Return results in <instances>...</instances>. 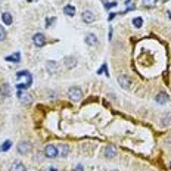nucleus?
Listing matches in <instances>:
<instances>
[{
  "mask_svg": "<svg viewBox=\"0 0 171 171\" xmlns=\"http://www.w3.org/2000/svg\"><path fill=\"white\" fill-rule=\"evenodd\" d=\"M16 78H18V83H16V89L18 90H24V89H28L31 83H33V77L28 71H19L16 73Z\"/></svg>",
  "mask_w": 171,
  "mask_h": 171,
  "instance_id": "nucleus-1",
  "label": "nucleus"
},
{
  "mask_svg": "<svg viewBox=\"0 0 171 171\" xmlns=\"http://www.w3.org/2000/svg\"><path fill=\"white\" fill-rule=\"evenodd\" d=\"M68 98L74 100V102H78L83 99V92H81V89L80 87H71L69 90H68Z\"/></svg>",
  "mask_w": 171,
  "mask_h": 171,
  "instance_id": "nucleus-2",
  "label": "nucleus"
},
{
  "mask_svg": "<svg viewBox=\"0 0 171 171\" xmlns=\"http://www.w3.org/2000/svg\"><path fill=\"white\" fill-rule=\"evenodd\" d=\"M44 155H46L47 158H56L59 155V151H58V148L55 145H47L44 148Z\"/></svg>",
  "mask_w": 171,
  "mask_h": 171,
  "instance_id": "nucleus-3",
  "label": "nucleus"
},
{
  "mask_svg": "<svg viewBox=\"0 0 171 171\" xmlns=\"http://www.w3.org/2000/svg\"><path fill=\"white\" fill-rule=\"evenodd\" d=\"M33 43L35 44L37 47H43L46 44V37H44V34L41 33H35L33 35Z\"/></svg>",
  "mask_w": 171,
  "mask_h": 171,
  "instance_id": "nucleus-4",
  "label": "nucleus"
},
{
  "mask_svg": "<svg viewBox=\"0 0 171 171\" xmlns=\"http://www.w3.org/2000/svg\"><path fill=\"white\" fill-rule=\"evenodd\" d=\"M118 83L123 89L127 90V89H130V86H131V78H130L128 75H124V74H123V75H119L118 77Z\"/></svg>",
  "mask_w": 171,
  "mask_h": 171,
  "instance_id": "nucleus-5",
  "label": "nucleus"
},
{
  "mask_svg": "<svg viewBox=\"0 0 171 171\" xmlns=\"http://www.w3.org/2000/svg\"><path fill=\"white\" fill-rule=\"evenodd\" d=\"M18 96H19V100L22 105H31V102H33V96L30 94V93H21L18 92Z\"/></svg>",
  "mask_w": 171,
  "mask_h": 171,
  "instance_id": "nucleus-6",
  "label": "nucleus"
},
{
  "mask_svg": "<svg viewBox=\"0 0 171 171\" xmlns=\"http://www.w3.org/2000/svg\"><path fill=\"white\" fill-rule=\"evenodd\" d=\"M83 21H84L86 24H92V22L96 21V15L92 10H84L83 12Z\"/></svg>",
  "mask_w": 171,
  "mask_h": 171,
  "instance_id": "nucleus-7",
  "label": "nucleus"
},
{
  "mask_svg": "<svg viewBox=\"0 0 171 171\" xmlns=\"http://www.w3.org/2000/svg\"><path fill=\"white\" fill-rule=\"evenodd\" d=\"M155 102L159 103V105H165V103L168 102V94L165 92H159L158 94H156V98H155Z\"/></svg>",
  "mask_w": 171,
  "mask_h": 171,
  "instance_id": "nucleus-8",
  "label": "nucleus"
},
{
  "mask_svg": "<svg viewBox=\"0 0 171 171\" xmlns=\"http://www.w3.org/2000/svg\"><path fill=\"white\" fill-rule=\"evenodd\" d=\"M30 149H31V146H30L28 142H21L19 145H18V152H19L21 155H27L30 152Z\"/></svg>",
  "mask_w": 171,
  "mask_h": 171,
  "instance_id": "nucleus-9",
  "label": "nucleus"
},
{
  "mask_svg": "<svg viewBox=\"0 0 171 171\" xmlns=\"http://www.w3.org/2000/svg\"><path fill=\"white\" fill-rule=\"evenodd\" d=\"M86 43L89 44V46H96L98 44V37L94 35L93 33H89V34H86Z\"/></svg>",
  "mask_w": 171,
  "mask_h": 171,
  "instance_id": "nucleus-10",
  "label": "nucleus"
},
{
  "mask_svg": "<svg viewBox=\"0 0 171 171\" xmlns=\"http://www.w3.org/2000/svg\"><path fill=\"white\" fill-rule=\"evenodd\" d=\"M46 69L50 74L56 73V71L59 69V64H58V62H55V60H49V62L46 64Z\"/></svg>",
  "mask_w": 171,
  "mask_h": 171,
  "instance_id": "nucleus-11",
  "label": "nucleus"
},
{
  "mask_svg": "<svg viewBox=\"0 0 171 171\" xmlns=\"http://www.w3.org/2000/svg\"><path fill=\"white\" fill-rule=\"evenodd\" d=\"M117 155V151H115V148L112 145H109V146H106L105 148V156L106 158H114Z\"/></svg>",
  "mask_w": 171,
  "mask_h": 171,
  "instance_id": "nucleus-12",
  "label": "nucleus"
},
{
  "mask_svg": "<svg viewBox=\"0 0 171 171\" xmlns=\"http://www.w3.org/2000/svg\"><path fill=\"white\" fill-rule=\"evenodd\" d=\"M0 94H2L3 98H9V96H10V86L2 84V87H0Z\"/></svg>",
  "mask_w": 171,
  "mask_h": 171,
  "instance_id": "nucleus-13",
  "label": "nucleus"
},
{
  "mask_svg": "<svg viewBox=\"0 0 171 171\" xmlns=\"http://www.w3.org/2000/svg\"><path fill=\"white\" fill-rule=\"evenodd\" d=\"M136 9V5L133 3L131 0H125V10L123 13H118V15H124L125 12H130V10H134Z\"/></svg>",
  "mask_w": 171,
  "mask_h": 171,
  "instance_id": "nucleus-14",
  "label": "nucleus"
},
{
  "mask_svg": "<svg viewBox=\"0 0 171 171\" xmlns=\"http://www.w3.org/2000/svg\"><path fill=\"white\" fill-rule=\"evenodd\" d=\"M2 19H3V24H6V25H10L12 24V15L9 12H3V15H2Z\"/></svg>",
  "mask_w": 171,
  "mask_h": 171,
  "instance_id": "nucleus-15",
  "label": "nucleus"
},
{
  "mask_svg": "<svg viewBox=\"0 0 171 171\" xmlns=\"http://www.w3.org/2000/svg\"><path fill=\"white\" fill-rule=\"evenodd\" d=\"M64 13L68 15V16H74V15H75V7H74L73 5H66V6L64 7Z\"/></svg>",
  "mask_w": 171,
  "mask_h": 171,
  "instance_id": "nucleus-16",
  "label": "nucleus"
},
{
  "mask_svg": "<svg viewBox=\"0 0 171 171\" xmlns=\"http://www.w3.org/2000/svg\"><path fill=\"white\" fill-rule=\"evenodd\" d=\"M64 60H65V66L68 69H71L73 66H75V58H73V56H66Z\"/></svg>",
  "mask_w": 171,
  "mask_h": 171,
  "instance_id": "nucleus-17",
  "label": "nucleus"
},
{
  "mask_svg": "<svg viewBox=\"0 0 171 171\" xmlns=\"http://www.w3.org/2000/svg\"><path fill=\"white\" fill-rule=\"evenodd\" d=\"M59 153H60V156H68V153H69V146L68 145H60L59 146Z\"/></svg>",
  "mask_w": 171,
  "mask_h": 171,
  "instance_id": "nucleus-18",
  "label": "nucleus"
},
{
  "mask_svg": "<svg viewBox=\"0 0 171 171\" xmlns=\"http://www.w3.org/2000/svg\"><path fill=\"white\" fill-rule=\"evenodd\" d=\"M6 60H7V62H15V64H18V62L21 60V55H19V53H15V55L6 56Z\"/></svg>",
  "mask_w": 171,
  "mask_h": 171,
  "instance_id": "nucleus-19",
  "label": "nucleus"
},
{
  "mask_svg": "<svg viewBox=\"0 0 171 171\" xmlns=\"http://www.w3.org/2000/svg\"><path fill=\"white\" fill-rule=\"evenodd\" d=\"M142 2H143V6H148V7L156 6V3H158V0H142Z\"/></svg>",
  "mask_w": 171,
  "mask_h": 171,
  "instance_id": "nucleus-20",
  "label": "nucleus"
},
{
  "mask_svg": "<svg viewBox=\"0 0 171 171\" xmlns=\"http://www.w3.org/2000/svg\"><path fill=\"white\" fill-rule=\"evenodd\" d=\"M142 25H143V19H142L140 16H137V18H134V19H133V27H136V28H140Z\"/></svg>",
  "mask_w": 171,
  "mask_h": 171,
  "instance_id": "nucleus-21",
  "label": "nucleus"
},
{
  "mask_svg": "<svg viewBox=\"0 0 171 171\" xmlns=\"http://www.w3.org/2000/svg\"><path fill=\"white\" fill-rule=\"evenodd\" d=\"M10 146H12V142H10V140H6V142L2 145L0 151H2V152H6V151H9V149H10Z\"/></svg>",
  "mask_w": 171,
  "mask_h": 171,
  "instance_id": "nucleus-22",
  "label": "nucleus"
},
{
  "mask_svg": "<svg viewBox=\"0 0 171 171\" xmlns=\"http://www.w3.org/2000/svg\"><path fill=\"white\" fill-rule=\"evenodd\" d=\"M118 5L117 2H103V6L106 7V9H111V7H115Z\"/></svg>",
  "mask_w": 171,
  "mask_h": 171,
  "instance_id": "nucleus-23",
  "label": "nucleus"
},
{
  "mask_svg": "<svg viewBox=\"0 0 171 171\" xmlns=\"http://www.w3.org/2000/svg\"><path fill=\"white\" fill-rule=\"evenodd\" d=\"M5 39H6V30L0 25V41H3Z\"/></svg>",
  "mask_w": 171,
  "mask_h": 171,
  "instance_id": "nucleus-24",
  "label": "nucleus"
},
{
  "mask_svg": "<svg viewBox=\"0 0 171 171\" xmlns=\"http://www.w3.org/2000/svg\"><path fill=\"white\" fill-rule=\"evenodd\" d=\"M13 168H15L16 171H24V164H21V162H16Z\"/></svg>",
  "mask_w": 171,
  "mask_h": 171,
  "instance_id": "nucleus-25",
  "label": "nucleus"
},
{
  "mask_svg": "<svg viewBox=\"0 0 171 171\" xmlns=\"http://www.w3.org/2000/svg\"><path fill=\"white\" fill-rule=\"evenodd\" d=\"M53 22H55V18H52V19H49V18H47V19H46V27L49 28V27L52 25Z\"/></svg>",
  "mask_w": 171,
  "mask_h": 171,
  "instance_id": "nucleus-26",
  "label": "nucleus"
},
{
  "mask_svg": "<svg viewBox=\"0 0 171 171\" xmlns=\"http://www.w3.org/2000/svg\"><path fill=\"white\" fill-rule=\"evenodd\" d=\"M117 15H118V13H114V12H111V13H109V16H108V21H112L114 18H115V16H117Z\"/></svg>",
  "mask_w": 171,
  "mask_h": 171,
  "instance_id": "nucleus-27",
  "label": "nucleus"
},
{
  "mask_svg": "<svg viewBox=\"0 0 171 171\" xmlns=\"http://www.w3.org/2000/svg\"><path fill=\"white\" fill-rule=\"evenodd\" d=\"M74 171H84V168H83V165H77V167L74 168Z\"/></svg>",
  "mask_w": 171,
  "mask_h": 171,
  "instance_id": "nucleus-28",
  "label": "nucleus"
},
{
  "mask_svg": "<svg viewBox=\"0 0 171 171\" xmlns=\"http://www.w3.org/2000/svg\"><path fill=\"white\" fill-rule=\"evenodd\" d=\"M108 37H109V40H111V37H112V28H109V34H108Z\"/></svg>",
  "mask_w": 171,
  "mask_h": 171,
  "instance_id": "nucleus-29",
  "label": "nucleus"
},
{
  "mask_svg": "<svg viewBox=\"0 0 171 171\" xmlns=\"http://www.w3.org/2000/svg\"><path fill=\"white\" fill-rule=\"evenodd\" d=\"M49 171H56V170H55V168H50V170H49Z\"/></svg>",
  "mask_w": 171,
  "mask_h": 171,
  "instance_id": "nucleus-30",
  "label": "nucleus"
},
{
  "mask_svg": "<svg viewBox=\"0 0 171 171\" xmlns=\"http://www.w3.org/2000/svg\"><path fill=\"white\" fill-rule=\"evenodd\" d=\"M168 16H170V18H171V13H168Z\"/></svg>",
  "mask_w": 171,
  "mask_h": 171,
  "instance_id": "nucleus-31",
  "label": "nucleus"
},
{
  "mask_svg": "<svg viewBox=\"0 0 171 171\" xmlns=\"http://www.w3.org/2000/svg\"><path fill=\"white\" fill-rule=\"evenodd\" d=\"M112 171H118V170H112Z\"/></svg>",
  "mask_w": 171,
  "mask_h": 171,
  "instance_id": "nucleus-32",
  "label": "nucleus"
},
{
  "mask_svg": "<svg viewBox=\"0 0 171 171\" xmlns=\"http://www.w3.org/2000/svg\"><path fill=\"white\" fill-rule=\"evenodd\" d=\"M170 168H171V162H170Z\"/></svg>",
  "mask_w": 171,
  "mask_h": 171,
  "instance_id": "nucleus-33",
  "label": "nucleus"
},
{
  "mask_svg": "<svg viewBox=\"0 0 171 171\" xmlns=\"http://www.w3.org/2000/svg\"><path fill=\"white\" fill-rule=\"evenodd\" d=\"M2 2H3V0H0V3H2Z\"/></svg>",
  "mask_w": 171,
  "mask_h": 171,
  "instance_id": "nucleus-34",
  "label": "nucleus"
}]
</instances>
